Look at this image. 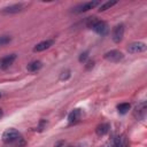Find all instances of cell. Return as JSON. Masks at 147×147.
<instances>
[{"label": "cell", "instance_id": "obj_1", "mask_svg": "<svg viewBox=\"0 0 147 147\" xmlns=\"http://www.w3.org/2000/svg\"><path fill=\"white\" fill-rule=\"evenodd\" d=\"M2 140L6 144H18L20 141H22V136L17 130L10 127V129H7L3 132Z\"/></svg>", "mask_w": 147, "mask_h": 147}, {"label": "cell", "instance_id": "obj_2", "mask_svg": "<svg viewBox=\"0 0 147 147\" xmlns=\"http://www.w3.org/2000/svg\"><path fill=\"white\" fill-rule=\"evenodd\" d=\"M103 57H105V60H107L109 62H119L121 60L124 59V54L117 49H113V51L105 53Z\"/></svg>", "mask_w": 147, "mask_h": 147}, {"label": "cell", "instance_id": "obj_3", "mask_svg": "<svg viewBox=\"0 0 147 147\" xmlns=\"http://www.w3.org/2000/svg\"><path fill=\"white\" fill-rule=\"evenodd\" d=\"M100 2L99 1H88V2H84V3H80L78 6H76L72 11L76 13V14H79V13H84V11H87L90 9H93L94 7H96Z\"/></svg>", "mask_w": 147, "mask_h": 147}, {"label": "cell", "instance_id": "obj_4", "mask_svg": "<svg viewBox=\"0 0 147 147\" xmlns=\"http://www.w3.org/2000/svg\"><path fill=\"white\" fill-rule=\"evenodd\" d=\"M123 36H124V25L121 23V24H117V25L113 29L111 37H113L114 42L118 44V42H121V41H122Z\"/></svg>", "mask_w": 147, "mask_h": 147}, {"label": "cell", "instance_id": "obj_5", "mask_svg": "<svg viewBox=\"0 0 147 147\" xmlns=\"http://www.w3.org/2000/svg\"><path fill=\"white\" fill-rule=\"evenodd\" d=\"M127 52L131 53V54H134V53H141V52H145L146 51V44L141 42V41H134V42H131L127 46Z\"/></svg>", "mask_w": 147, "mask_h": 147}, {"label": "cell", "instance_id": "obj_6", "mask_svg": "<svg viewBox=\"0 0 147 147\" xmlns=\"http://www.w3.org/2000/svg\"><path fill=\"white\" fill-rule=\"evenodd\" d=\"M93 31H95L98 34H101V36H105L107 32H108V25H107V23L105 22V21H96L94 24H93V26L91 28Z\"/></svg>", "mask_w": 147, "mask_h": 147}, {"label": "cell", "instance_id": "obj_7", "mask_svg": "<svg viewBox=\"0 0 147 147\" xmlns=\"http://www.w3.org/2000/svg\"><path fill=\"white\" fill-rule=\"evenodd\" d=\"M23 8H24V6H23L22 3H15V5H11V6L5 7V8L1 10V14H5V15H8V14H16V13L22 11Z\"/></svg>", "mask_w": 147, "mask_h": 147}, {"label": "cell", "instance_id": "obj_8", "mask_svg": "<svg viewBox=\"0 0 147 147\" xmlns=\"http://www.w3.org/2000/svg\"><path fill=\"white\" fill-rule=\"evenodd\" d=\"M146 110H147L146 102H145V101H141V102L134 108V117H137L138 119H144L145 116H146Z\"/></svg>", "mask_w": 147, "mask_h": 147}, {"label": "cell", "instance_id": "obj_9", "mask_svg": "<svg viewBox=\"0 0 147 147\" xmlns=\"http://www.w3.org/2000/svg\"><path fill=\"white\" fill-rule=\"evenodd\" d=\"M16 59V54H9V55H6L5 57H2V60L0 61V68L2 70H6L7 68H9L13 62L15 61Z\"/></svg>", "mask_w": 147, "mask_h": 147}, {"label": "cell", "instance_id": "obj_10", "mask_svg": "<svg viewBox=\"0 0 147 147\" xmlns=\"http://www.w3.org/2000/svg\"><path fill=\"white\" fill-rule=\"evenodd\" d=\"M54 44V40L53 39H47V40H44L39 44H37L34 47H33V52H42L47 48H49L51 46H53Z\"/></svg>", "mask_w": 147, "mask_h": 147}, {"label": "cell", "instance_id": "obj_11", "mask_svg": "<svg viewBox=\"0 0 147 147\" xmlns=\"http://www.w3.org/2000/svg\"><path fill=\"white\" fill-rule=\"evenodd\" d=\"M80 117H82V109H74L70 114H69V116H68V121H69V123L70 124H75V123H77L79 119H80Z\"/></svg>", "mask_w": 147, "mask_h": 147}, {"label": "cell", "instance_id": "obj_12", "mask_svg": "<svg viewBox=\"0 0 147 147\" xmlns=\"http://www.w3.org/2000/svg\"><path fill=\"white\" fill-rule=\"evenodd\" d=\"M109 129H110V125L108 123H102V124H100V125L96 126L95 132H96L98 136H105L106 133H108Z\"/></svg>", "mask_w": 147, "mask_h": 147}, {"label": "cell", "instance_id": "obj_13", "mask_svg": "<svg viewBox=\"0 0 147 147\" xmlns=\"http://www.w3.org/2000/svg\"><path fill=\"white\" fill-rule=\"evenodd\" d=\"M41 68H42V63H41L40 61H33V62L29 63L28 67H26L28 71H30V72H37V71L40 70Z\"/></svg>", "mask_w": 147, "mask_h": 147}, {"label": "cell", "instance_id": "obj_14", "mask_svg": "<svg viewBox=\"0 0 147 147\" xmlns=\"http://www.w3.org/2000/svg\"><path fill=\"white\" fill-rule=\"evenodd\" d=\"M116 3H117V1H107V2L102 3V5L99 7V11H105V10L111 8L113 6H115Z\"/></svg>", "mask_w": 147, "mask_h": 147}, {"label": "cell", "instance_id": "obj_15", "mask_svg": "<svg viewBox=\"0 0 147 147\" xmlns=\"http://www.w3.org/2000/svg\"><path fill=\"white\" fill-rule=\"evenodd\" d=\"M129 109H130V105H129V103H121V105L117 106V110H118V113L122 114V115L126 114V113L129 111Z\"/></svg>", "mask_w": 147, "mask_h": 147}, {"label": "cell", "instance_id": "obj_16", "mask_svg": "<svg viewBox=\"0 0 147 147\" xmlns=\"http://www.w3.org/2000/svg\"><path fill=\"white\" fill-rule=\"evenodd\" d=\"M125 142H126V141H125L122 137H116V138H115V140H114L113 147H124Z\"/></svg>", "mask_w": 147, "mask_h": 147}, {"label": "cell", "instance_id": "obj_17", "mask_svg": "<svg viewBox=\"0 0 147 147\" xmlns=\"http://www.w3.org/2000/svg\"><path fill=\"white\" fill-rule=\"evenodd\" d=\"M10 41H11V37L10 36H0V47L6 46Z\"/></svg>", "mask_w": 147, "mask_h": 147}, {"label": "cell", "instance_id": "obj_18", "mask_svg": "<svg viewBox=\"0 0 147 147\" xmlns=\"http://www.w3.org/2000/svg\"><path fill=\"white\" fill-rule=\"evenodd\" d=\"M70 77V70L69 69H65V70H63L62 72H61V75H60V80H65V79H68Z\"/></svg>", "mask_w": 147, "mask_h": 147}, {"label": "cell", "instance_id": "obj_19", "mask_svg": "<svg viewBox=\"0 0 147 147\" xmlns=\"http://www.w3.org/2000/svg\"><path fill=\"white\" fill-rule=\"evenodd\" d=\"M96 21H98V20H96V17H94V16H92V17H87V20H86V25H87L88 28H92L93 24H94Z\"/></svg>", "mask_w": 147, "mask_h": 147}, {"label": "cell", "instance_id": "obj_20", "mask_svg": "<svg viewBox=\"0 0 147 147\" xmlns=\"http://www.w3.org/2000/svg\"><path fill=\"white\" fill-rule=\"evenodd\" d=\"M87 57H88V52H84V53H82L80 56H79V62H85Z\"/></svg>", "mask_w": 147, "mask_h": 147}, {"label": "cell", "instance_id": "obj_21", "mask_svg": "<svg viewBox=\"0 0 147 147\" xmlns=\"http://www.w3.org/2000/svg\"><path fill=\"white\" fill-rule=\"evenodd\" d=\"M46 124H47V122H46L45 119H41L40 123H39V126H38V131H42L44 127L46 126Z\"/></svg>", "mask_w": 147, "mask_h": 147}, {"label": "cell", "instance_id": "obj_22", "mask_svg": "<svg viewBox=\"0 0 147 147\" xmlns=\"http://www.w3.org/2000/svg\"><path fill=\"white\" fill-rule=\"evenodd\" d=\"M87 64H88V65H87V67H86V68H87V69H90V68H91V67H93V64H94V62H93V61H92V62H88V63H87Z\"/></svg>", "mask_w": 147, "mask_h": 147}, {"label": "cell", "instance_id": "obj_23", "mask_svg": "<svg viewBox=\"0 0 147 147\" xmlns=\"http://www.w3.org/2000/svg\"><path fill=\"white\" fill-rule=\"evenodd\" d=\"M2 115H3V111L0 109V117H2Z\"/></svg>", "mask_w": 147, "mask_h": 147}, {"label": "cell", "instance_id": "obj_24", "mask_svg": "<svg viewBox=\"0 0 147 147\" xmlns=\"http://www.w3.org/2000/svg\"><path fill=\"white\" fill-rule=\"evenodd\" d=\"M124 147H129V145H127V142H125V145H124Z\"/></svg>", "mask_w": 147, "mask_h": 147}, {"label": "cell", "instance_id": "obj_25", "mask_svg": "<svg viewBox=\"0 0 147 147\" xmlns=\"http://www.w3.org/2000/svg\"><path fill=\"white\" fill-rule=\"evenodd\" d=\"M1 96H2V93H1V92H0V98H1Z\"/></svg>", "mask_w": 147, "mask_h": 147}]
</instances>
